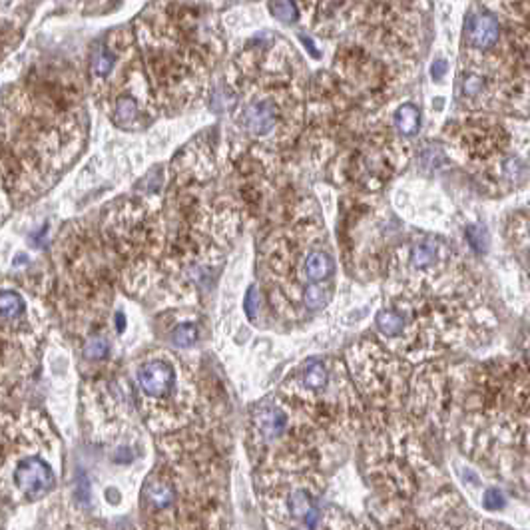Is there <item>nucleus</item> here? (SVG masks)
Instances as JSON below:
<instances>
[{"instance_id": "nucleus-9", "label": "nucleus", "mask_w": 530, "mask_h": 530, "mask_svg": "<svg viewBox=\"0 0 530 530\" xmlns=\"http://www.w3.org/2000/svg\"><path fill=\"white\" fill-rule=\"evenodd\" d=\"M302 381L307 389L321 391V389H325L327 381H329V371L321 361H315V359L307 361L302 369Z\"/></svg>"}, {"instance_id": "nucleus-15", "label": "nucleus", "mask_w": 530, "mask_h": 530, "mask_svg": "<svg viewBox=\"0 0 530 530\" xmlns=\"http://www.w3.org/2000/svg\"><path fill=\"white\" fill-rule=\"evenodd\" d=\"M291 512H293V517L297 518H305L309 517L311 512H314V506H311V498H309V494L305 493V491H297V493L291 496Z\"/></svg>"}, {"instance_id": "nucleus-16", "label": "nucleus", "mask_w": 530, "mask_h": 530, "mask_svg": "<svg viewBox=\"0 0 530 530\" xmlns=\"http://www.w3.org/2000/svg\"><path fill=\"white\" fill-rule=\"evenodd\" d=\"M195 339H198V329L190 323H183V325L176 327V331H174V335H172V341H174V345H178V347H192L193 343H195Z\"/></svg>"}, {"instance_id": "nucleus-4", "label": "nucleus", "mask_w": 530, "mask_h": 530, "mask_svg": "<svg viewBox=\"0 0 530 530\" xmlns=\"http://www.w3.org/2000/svg\"><path fill=\"white\" fill-rule=\"evenodd\" d=\"M508 243L517 253L518 261L530 276V205L518 212L508 221Z\"/></svg>"}, {"instance_id": "nucleus-11", "label": "nucleus", "mask_w": 530, "mask_h": 530, "mask_svg": "<svg viewBox=\"0 0 530 530\" xmlns=\"http://www.w3.org/2000/svg\"><path fill=\"white\" fill-rule=\"evenodd\" d=\"M146 494H148V498L157 506V508H166V506L172 505V500H174V489L166 484V482H156L152 481L148 484V489H146Z\"/></svg>"}, {"instance_id": "nucleus-17", "label": "nucleus", "mask_w": 530, "mask_h": 530, "mask_svg": "<svg viewBox=\"0 0 530 530\" xmlns=\"http://www.w3.org/2000/svg\"><path fill=\"white\" fill-rule=\"evenodd\" d=\"M269 13L273 14L276 18L283 20V22H293L299 14H297V6L293 2H271L269 4Z\"/></svg>"}, {"instance_id": "nucleus-6", "label": "nucleus", "mask_w": 530, "mask_h": 530, "mask_svg": "<svg viewBox=\"0 0 530 530\" xmlns=\"http://www.w3.org/2000/svg\"><path fill=\"white\" fill-rule=\"evenodd\" d=\"M303 271L309 281H325L335 271L331 255L325 252H309L303 261Z\"/></svg>"}, {"instance_id": "nucleus-3", "label": "nucleus", "mask_w": 530, "mask_h": 530, "mask_svg": "<svg viewBox=\"0 0 530 530\" xmlns=\"http://www.w3.org/2000/svg\"><path fill=\"white\" fill-rule=\"evenodd\" d=\"M138 383L148 397L164 399L176 385V371L166 361H148L138 371Z\"/></svg>"}, {"instance_id": "nucleus-18", "label": "nucleus", "mask_w": 530, "mask_h": 530, "mask_svg": "<svg viewBox=\"0 0 530 530\" xmlns=\"http://www.w3.org/2000/svg\"><path fill=\"white\" fill-rule=\"evenodd\" d=\"M482 503H484V506H486L489 510H498V508H503V506H505V498H503V493H500V491H496V489H489V491L484 493Z\"/></svg>"}, {"instance_id": "nucleus-1", "label": "nucleus", "mask_w": 530, "mask_h": 530, "mask_svg": "<svg viewBox=\"0 0 530 530\" xmlns=\"http://www.w3.org/2000/svg\"><path fill=\"white\" fill-rule=\"evenodd\" d=\"M279 118H281V108L276 98L253 96L241 108L238 122L252 138H267L276 132Z\"/></svg>"}, {"instance_id": "nucleus-14", "label": "nucleus", "mask_w": 530, "mask_h": 530, "mask_svg": "<svg viewBox=\"0 0 530 530\" xmlns=\"http://www.w3.org/2000/svg\"><path fill=\"white\" fill-rule=\"evenodd\" d=\"M108 355V341L100 335H94L90 337L84 343V357L86 359H92V361H98L102 357Z\"/></svg>"}, {"instance_id": "nucleus-7", "label": "nucleus", "mask_w": 530, "mask_h": 530, "mask_svg": "<svg viewBox=\"0 0 530 530\" xmlns=\"http://www.w3.org/2000/svg\"><path fill=\"white\" fill-rule=\"evenodd\" d=\"M116 62H118V52L116 50H110V46H106V44L94 46L92 58H90V70H92L94 82H102L104 78H108L116 68Z\"/></svg>"}, {"instance_id": "nucleus-13", "label": "nucleus", "mask_w": 530, "mask_h": 530, "mask_svg": "<svg viewBox=\"0 0 530 530\" xmlns=\"http://www.w3.org/2000/svg\"><path fill=\"white\" fill-rule=\"evenodd\" d=\"M331 299V290L325 285H309L303 291V303L307 309H319Z\"/></svg>"}, {"instance_id": "nucleus-8", "label": "nucleus", "mask_w": 530, "mask_h": 530, "mask_svg": "<svg viewBox=\"0 0 530 530\" xmlns=\"http://www.w3.org/2000/svg\"><path fill=\"white\" fill-rule=\"evenodd\" d=\"M377 327L387 339H403L407 333V321L395 307H387L377 315Z\"/></svg>"}, {"instance_id": "nucleus-12", "label": "nucleus", "mask_w": 530, "mask_h": 530, "mask_svg": "<svg viewBox=\"0 0 530 530\" xmlns=\"http://www.w3.org/2000/svg\"><path fill=\"white\" fill-rule=\"evenodd\" d=\"M397 128L403 134H413L417 132L419 128V110L415 108L413 104H403L397 110Z\"/></svg>"}, {"instance_id": "nucleus-10", "label": "nucleus", "mask_w": 530, "mask_h": 530, "mask_svg": "<svg viewBox=\"0 0 530 530\" xmlns=\"http://www.w3.org/2000/svg\"><path fill=\"white\" fill-rule=\"evenodd\" d=\"M0 309H2L4 325H8L11 321H16L20 315L25 314V303L20 299V295H16L14 291L4 290L0 295Z\"/></svg>"}, {"instance_id": "nucleus-20", "label": "nucleus", "mask_w": 530, "mask_h": 530, "mask_svg": "<svg viewBox=\"0 0 530 530\" xmlns=\"http://www.w3.org/2000/svg\"><path fill=\"white\" fill-rule=\"evenodd\" d=\"M116 325H118V329H120V331L124 329V315H122V314L116 315Z\"/></svg>"}, {"instance_id": "nucleus-2", "label": "nucleus", "mask_w": 530, "mask_h": 530, "mask_svg": "<svg viewBox=\"0 0 530 530\" xmlns=\"http://www.w3.org/2000/svg\"><path fill=\"white\" fill-rule=\"evenodd\" d=\"M14 482L28 498H40L52 489L54 474L42 458L28 457L14 470Z\"/></svg>"}, {"instance_id": "nucleus-19", "label": "nucleus", "mask_w": 530, "mask_h": 530, "mask_svg": "<svg viewBox=\"0 0 530 530\" xmlns=\"http://www.w3.org/2000/svg\"><path fill=\"white\" fill-rule=\"evenodd\" d=\"M446 70V62L443 60H439V62H434V66H433V78L434 80H439L443 74H445Z\"/></svg>"}, {"instance_id": "nucleus-5", "label": "nucleus", "mask_w": 530, "mask_h": 530, "mask_svg": "<svg viewBox=\"0 0 530 530\" xmlns=\"http://www.w3.org/2000/svg\"><path fill=\"white\" fill-rule=\"evenodd\" d=\"M253 419H255V425H257L259 433L264 434L265 439H278L279 434H283L285 427H287L285 413L278 409L276 405H261L259 409L255 411Z\"/></svg>"}]
</instances>
